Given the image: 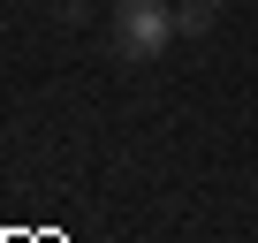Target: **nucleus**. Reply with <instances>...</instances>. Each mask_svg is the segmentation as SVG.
<instances>
[{
    "label": "nucleus",
    "mask_w": 258,
    "mask_h": 243,
    "mask_svg": "<svg viewBox=\"0 0 258 243\" xmlns=\"http://www.w3.org/2000/svg\"><path fill=\"white\" fill-rule=\"evenodd\" d=\"M167 38H182L175 0H114V53L121 61H152V53H167Z\"/></svg>",
    "instance_id": "nucleus-1"
},
{
    "label": "nucleus",
    "mask_w": 258,
    "mask_h": 243,
    "mask_svg": "<svg viewBox=\"0 0 258 243\" xmlns=\"http://www.w3.org/2000/svg\"><path fill=\"white\" fill-rule=\"evenodd\" d=\"M213 16H220V8H205V0H175V31H182V38H205Z\"/></svg>",
    "instance_id": "nucleus-2"
},
{
    "label": "nucleus",
    "mask_w": 258,
    "mask_h": 243,
    "mask_svg": "<svg viewBox=\"0 0 258 243\" xmlns=\"http://www.w3.org/2000/svg\"><path fill=\"white\" fill-rule=\"evenodd\" d=\"M205 8H220V0H205Z\"/></svg>",
    "instance_id": "nucleus-4"
},
{
    "label": "nucleus",
    "mask_w": 258,
    "mask_h": 243,
    "mask_svg": "<svg viewBox=\"0 0 258 243\" xmlns=\"http://www.w3.org/2000/svg\"><path fill=\"white\" fill-rule=\"evenodd\" d=\"M61 16H69V23H84V16H91V0H61Z\"/></svg>",
    "instance_id": "nucleus-3"
}]
</instances>
